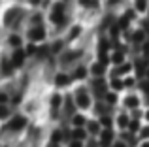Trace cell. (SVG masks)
Wrapping results in <instances>:
<instances>
[{"mask_svg":"<svg viewBox=\"0 0 149 147\" xmlns=\"http://www.w3.org/2000/svg\"><path fill=\"white\" fill-rule=\"evenodd\" d=\"M51 19H53L55 25H62L64 23V13H62V4H57L53 10V13H51Z\"/></svg>","mask_w":149,"mask_h":147,"instance_id":"1","label":"cell"},{"mask_svg":"<svg viewBox=\"0 0 149 147\" xmlns=\"http://www.w3.org/2000/svg\"><path fill=\"white\" fill-rule=\"evenodd\" d=\"M76 102H77V106L79 107H89V96H87V92L83 91V89H79L77 91V94H76Z\"/></svg>","mask_w":149,"mask_h":147,"instance_id":"2","label":"cell"},{"mask_svg":"<svg viewBox=\"0 0 149 147\" xmlns=\"http://www.w3.org/2000/svg\"><path fill=\"white\" fill-rule=\"evenodd\" d=\"M25 125H26V119L25 117H13V119H11V123L8 125V128H11V130H21Z\"/></svg>","mask_w":149,"mask_h":147,"instance_id":"3","label":"cell"},{"mask_svg":"<svg viewBox=\"0 0 149 147\" xmlns=\"http://www.w3.org/2000/svg\"><path fill=\"white\" fill-rule=\"evenodd\" d=\"M29 36H30V40L32 42H36V40H44V28L42 26H32L30 28V32H29Z\"/></svg>","mask_w":149,"mask_h":147,"instance_id":"4","label":"cell"},{"mask_svg":"<svg viewBox=\"0 0 149 147\" xmlns=\"http://www.w3.org/2000/svg\"><path fill=\"white\" fill-rule=\"evenodd\" d=\"M79 55H81L79 51H68V53H64V55L61 57V62L62 64H68V62H72V60H76Z\"/></svg>","mask_w":149,"mask_h":147,"instance_id":"5","label":"cell"},{"mask_svg":"<svg viewBox=\"0 0 149 147\" xmlns=\"http://www.w3.org/2000/svg\"><path fill=\"white\" fill-rule=\"evenodd\" d=\"M93 87L96 89V94H98V96L106 92V83H104V79H100V77H98V79H95V81H93Z\"/></svg>","mask_w":149,"mask_h":147,"instance_id":"6","label":"cell"},{"mask_svg":"<svg viewBox=\"0 0 149 147\" xmlns=\"http://www.w3.org/2000/svg\"><path fill=\"white\" fill-rule=\"evenodd\" d=\"M23 60H25V51L23 49H19V51H15V55H13V66H23Z\"/></svg>","mask_w":149,"mask_h":147,"instance_id":"7","label":"cell"},{"mask_svg":"<svg viewBox=\"0 0 149 147\" xmlns=\"http://www.w3.org/2000/svg\"><path fill=\"white\" fill-rule=\"evenodd\" d=\"M55 83H57L58 87H64V85H68V83H70V77H68V76H64V74H58L57 79H55Z\"/></svg>","mask_w":149,"mask_h":147,"instance_id":"8","label":"cell"},{"mask_svg":"<svg viewBox=\"0 0 149 147\" xmlns=\"http://www.w3.org/2000/svg\"><path fill=\"white\" fill-rule=\"evenodd\" d=\"M111 138H113L111 130H104L102 132V145H109L111 144Z\"/></svg>","mask_w":149,"mask_h":147,"instance_id":"9","label":"cell"},{"mask_svg":"<svg viewBox=\"0 0 149 147\" xmlns=\"http://www.w3.org/2000/svg\"><path fill=\"white\" fill-rule=\"evenodd\" d=\"M15 15H19L17 10H10V11H8V13H6V25H11V23H13Z\"/></svg>","mask_w":149,"mask_h":147,"instance_id":"10","label":"cell"},{"mask_svg":"<svg viewBox=\"0 0 149 147\" xmlns=\"http://www.w3.org/2000/svg\"><path fill=\"white\" fill-rule=\"evenodd\" d=\"M132 15H134V13H132V11H127V13H125V17L121 19V23H119V26H121V28H125V26L128 25V21H130V19H132Z\"/></svg>","mask_w":149,"mask_h":147,"instance_id":"11","label":"cell"},{"mask_svg":"<svg viewBox=\"0 0 149 147\" xmlns=\"http://www.w3.org/2000/svg\"><path fill=\"white\" fill-rule=\"evenodd\" d=\"M125 104H127L128 107H136L138 106V98H136V96H128V98L125 100Z\"/></svg>","mask_w":149,"mask_h":147,"instance_id":"12","label":"cell"},{"mask_svg":"<svg viewBox=\"0 0 149 147\" xmlns=\"http://www.w3.org/2000/svg\"><path fill=\"white\" fill-rule=\"evenodd\" d=\"M0 70H2L4 76H10V74H11V64L6 60V62H2V68H0Z\"/></svg>","mask_w":149,"mask_h":147,"instance_id":"13","label":"cell"},{"mask_svg":"<svg viewBox=\"0 0 149 147\" xmlns=\"http://www.w3.org/2000/svg\"><path fill=\"white\" fill-rule=\"evenodd\" d=\"M147 68V62H143V60H138V64H136V70H138V74L142 76L143 74V70Z\"/></svg>","mask_w":149,"mask_h":147,"instance_id":"14","label":"cell"},{"mask_svg":"<svg viewBox=\"0 0 149 147\" xmlns=\"http://www.w3.org/2000/svg\"><path fill=\"white\" fill-rule=\"evenodd\" d=\"M85 74H87V70H85L83 66H79V68L76 70V74H74V76H76L77 79H83V77H85Z\"/></svg>","mask_w":149,"mask_h":147,"instance_id":"15","label":"cell"},{"mask_svg":"<svg viewBox=\"0 0 149 147\" xmlns=\"http://www.w3.org/2000/svg\"><path fill=\"white\" fill-rule=\"evenodd\" d=\"M111 60H113L115 64H121V62H123V53H121V51H117L115 55L111 57Z\"/></svg>","mask_w":149,"mask_h":147,"instance_id":"16","label":"cell"},{"mask_svg":"<svg viewBox=\"0 0 149 147\" xmlns=\"http://www.w3.org/2000/svg\"><path fill=\"white\" fill-rule=\"evenodd\" d=\"M83 138H85V130H81V128H77L76 130V132H74V140H83Z\"/></svg>","mask_w":149,"mask_h":147,"instance_id":"17","label":"cell"},{"mask_svg":"<svg viewBox=\"0 0 149 147\" xmlns=\"http://www.w3.org/2000/svg\"><path fill=\"white\" fill-rule=\"evenodd\" d=\"M34 53H36V45L29 44V45H26V49H25V55H34Z\"/></svg>","mask_w":149,"mask_h":147,"instance_id":"18","label":"cell"},{"mask_svg":"<svg viewBox=\"0 0 149 147\" xmlns=\"http://www.w3.org/2000/svg\"><path fill=\"white\" fill-rule=\"evenodd\" d=\"M146 0H136V8H138V11H146Z\"/></svg>","mask_w":149,"mask_h":147,"instance_id":"19","label":"cell"},{"mask_svg":"<svg viewBox=\"0 0 149 147\" xmlns=\"http://www.w3.org/2000/svg\"><path fill=\"white\" fill-rule=\"evenodd\" d=\"M83 123H85V119L81 117V115H76V117H74V125L76 126H83Z\"/></svg>","mask_w":149,"mask_h":147,"instance_id":"20","label":"cell"},{"mask_svg":"<svg viewBox=\"0 0 149 147\" xmlns=\"http://www.w3.org/2000/svg\"><path fill=\"white\" fill-rule=\"evenodd\" d=\"M102 72H104V66H102V64H95V66H93V74H96V76H100Z\"/></svg>","mask_w":149,"mask_h":147,"instance_id":"21","label":"cell"},{"mask_svg":"<svg viewBox=\"0 0 149 147\" xmlns=\"http://www.w3.org/2000/svg\"><path fill=\"white\" fill-rule=\"evenodd\" d=\"M79 2L83 4L85 8H93V6H96V2H95V0H79Z\"/></svg>","mask_w":149,"mask_h":147,"instance_id":"22","label":"cell"},{"mask_svg":"<svg viewBox=\"0 0 149 147\" xmlns=\"http://www.w3.org/2000/svg\"><path fill=\"white\" fill-rule=\"evenodd\" d=\"M51 104H53V110H57L58 107V104H61V96H53V100H51Z\"/></svg>","mask_w":149,"mask_h":147,"instance_id":"23","label":"cell"},{"mask_svg":"<svg viewBox=\"0 0 149 147\" xmlns=\"http://www.w3.org/2000/svg\"><path fill=\"white\" fill-rule=\"evenodd\" d=\"M111 87H113V89H121V87H123V81H121V79H117V77H115V79L111 81Z\"/></svg>","mask_w":149,"mask_h":147,"instance_id":"24","label":"cell"},{"mask_svg":"<svg viewBox=\"0 0 149 147\" xmlns=\"http://www.w3.org/2000/svg\"><path fill=\"white\" fill-rule=\"evenodd\" d=\"M10 44H11V45H17V47H19V45H21V40H19V36H11V38H10Z\"/></svg>","mask_w":149,"mask_h":147,"instance_id":"25","label":"cell"},{"mask_svg":"<svg viewBox=\"0 0 149 147\" xmlns=\"http://www.w3.org/2000/svg\"><path fill=\"white\" fill-rule=\"evenodd\" d=\"M119 126H123V128H125V126H128V119L125 117V115H121V117H119Z\"/></svg>","mask_w":149,"mask_h":147,"instance_id":"26","label":"cell"},{"mask_svg":"<svg viewBox=\"0 0 149 147\" xmlns=\"http://www.w3.org/2000/svg\"><path fill=\"white\" fill-rule=\"evenodd\" d=\"M4 117H8V107L0 104V119H4Z\"/></svg>","mask_w":149,"mask_h":147,"instance_id":"27","label":"cell"},{"mask_svg":"<svg viewBox=\"0 0 149 147\" xmlns=\"http://www.w3.org/2000/svg\"><path fill=\"white\" fill-rule=\"evenodd\" d=\"M106 100H108L109 104H113V102H115V100H117V96L113 94V92H109V94H106Z\"/></svg>","mask_w":149,"mask_h":147,"instance_id":"28","label":"cell"},{"mask_svg":"<svg viewBox=\"0 0 149 147\" xmlns=\"http://www.w3.org/2000/svg\"><path fill=\"white\" fill-rule=\"evenodd\" d=\"M128 70H130V66H128V64H123V66H121L115 74H125V72H128Z\"/></svg>","mask_w":149,"mask_h":147,"instance_id":"29","label":"cell"},{"mask_svg":"<svg viewBox=\"0 0 149 147\" xmlns=\"http://www.w3.org/2000/svg\"><path fill=\"white\" fill-rule=\"evenodd\" d=\"M79 32H81V28H79V26H74V28H72V34H70V38H76Z\"/></svg>","mask_w":149,"mask_h":147,"instance_id":"30","label":"cell"},{"mask_svg":"<svg viewBox=\"0 0 149 147\" xmlns=\"http://www.w3.org/2000/svg\"><path fill=\"white\" fill-rule=\"evenodd\" d=\"M89 130H91L93 134H95V132H98V125H96V123H91V125H89Z\"/></svg>","mask_w":149,"mask_h":147,"instance_id":"31","label":"cell"},{"mask_svg":"<svg viewBox=\"0 0 149 147\" xmlns=\"http://www.w3.org/2000/svg\"><path fill=\"white\" fill-rule=\"evenodd\" d=\"M142 38H143V34H142V32H136V34H134V42H140Z\"/></svg>","mask_w":149,"mask_h":147,"instance_id":"32","label":"cell"},{"mask_svg":"<svg viewBox=\"0 0 149 147\" xmlns=\"http://www.w3.org/2000/svg\"><path fill=\"white\" fill-rule=\"evenodd\" d=\"M70 147H81V141L79 140H74L72 144H70Z\"/></svg>","mask_w":149,"mask_h":147,"instance_id":"33","label":"cell"},{"mask_svg":"<svg viewBox=\"0 0 149 147\" xmlns=\"http://www.w3.org/2000/svg\"><path fill=\"white\" fill-rule=\"evenodd\" d=\"M143 55H146V57H149V44H146V45H143Z\"/></svg>","mask_w":149,"mask_h":147,"instance_id":"34","label":"cell"},{"mask_svg":"<svg viewBox=\"0 0 149 147\" xmlns=\"http://www.w3.org/2000/svg\"><path fill=\"white\" fill-rule=\"evenodd\" d=\"M6 100H8V96L4 94V92H0V104H4V102H6Z\"/></svg>","mask_w":149,"mask_h":147,"instance_id":"35","label":"cell"},{"mask_svg":"<svg viewBox=\"0 0 149 147\" xmlns=\"http://www.w3.org/2000/svg\"><path fill=\"white\" fill-rule=\"evenodd\" d=\"M109 123H111V121H109L108 117H104V119H102V125H104V126H109Z\"/></svg>","mask_w":149,"mask_h":147,"instance_id":"36","label":"cell"},{"mask_svg":"<svg viewBox=\"0 0 149 147\" xmlns=\"http://www.w3.org/2000/svg\"><path fill=\"white\" fill-rule=\"evenodd\" d=\"M130 130H138V123H136V121L130 123Z\"/></svg>","mask_w":149,"mask_h":147,"instance_id":"37","label":"cell"},{"mask_svg":"<svg viewBox=\"0 0 149 147\" xmlns=\"http://www.w3.org/2000/svg\"><path fill=\"white\" fill-rule=\"evenodd\" d=\"M142 136H143V138H149V128H143V130H142Z\"/></svg>","mask_w":149,"mask_h":147,"instance_id":"38","label":"cell"},{"mask_svg":"<svg viewBox=\"0 0 149 147\" xmlns=\"http://www.w3.org/2000/svg\"><path fill=\"white\" fill-rule=\"evenodd\" d=\"M61 45H62V44H61V42H57V44H55V45H53V51H58V49H61Z\"/></svg>","mask_w":149,"mask_h":147,"instance_id":"39","label":"cell"},{"mask_svg":"<svg viewBox=\"0 0 149 147\" xmlns=\"http://www.w3.org/2000/svg\"><path fill=\"white\" fill-rule=\"evenodd\" d=\"M143 91H146L147 94H149V81H147V83H143Z\"/></svg>","mask_w":149,"mask_h":147,"instance_id":"40","label":"cell"},{"mask_svg":"<svg viewBox=\"0 0 149 147\" xmlns=\"http://www.w3.org/2000/svg\"><path fill=\"white\" fill-rule=\"evenodd\" d=\"M47 147H58V145H57V144H55V141H51V144H49Z\"/></svg>","mask_w":149,"mask_h":147,"instance_id":"41","label":"cell"},{"mask_svg":"<svg viewBox=\"0 0 149 147\" xmlns=\"http://www.w3.org/2000/svg\"><path fill=\"white\" fill-rule=\"evenodd\" d=\"M30 4H40V0H30Z\"/></svg>","mask_w":149,"mask_h":147,"instance_id":"42","label":"cell"},{"mask_svg":"<svg viewBox=\"0 0 149 147\" xmlns=\"http://www.w3.org/2000/svg\"><path fill=\"white\" fill-rule=\"evenodd\" d=\"M143 26H146V28L149 30V21H147V23H143Z\"/></svg>","mask_w":149,"mask_h":147,"instance_id":"43","label":"cell"},{"mask_svg":"<svg viewBox=\"0 0 149 147\" xmlns=\"http://www.w3.org/2000/svg\"><path fill=\"white\" fill-rule=\"evenodd\" d=\"M115 147H125V144H115Z\"/></svg>","mask_w":149,"mask_h":147,"instance_id":"44","label":"cell"},{"mask_svg":"<svg viewBox=\"0 0 149 147\" xmlns=\"http://www.w3.org/2000/svg\"><path fill=\"white\" fill-rule=\"evenodd\" d=\"M142 147H149V141H147V144H143V145H142Z\"/></svg>","mask_w":149,"mask_h":147,"instance_id":"45","label":"cell"},{"mask_svg":"<svg viewBox=\"0 0 149 147\" xmlns=\"http://www.w3.org/2000/svg\"><path fill=\"white\" fill-rule=\"evenodd\" d=\"M109 2H111V4H115V2H117V0H109Z\"/></svg>","mask_w":149,"mask_h":147,"instance_id":"46","label":"cell"},{"mask_svg":"<svg viewBox=\"0 0 149 147\" xmlns=\"http://www.w3.org/2000/svg\"><path fill=\"white\" fill-rule=\"evenodd\" d=\"M147 119H149V111H147Z\"/></svg>","mask_w":149,"mask_h":147,"instance_id":"47","label":"cell"},{"mask_svg":"<svg viewBox=\"0 0 149 147\" xmlns=\"http://www.w3.org/2000/svg\"><path fill=\"white\" fill-rule=\"evenodd\" d=\"M147 98H149V94H147Z\"/></svg>","mask_w":149,"mask_h":147,"instance_id":"48","label":"cell"},{"mask_svg":"<svg viewBox=\"0 0 149 147\" xmlns=\"http://www.w3.org/2000/svg\"><path fill=\"white\" fill-rule=\"evenodd\" d=\"M147 74H149V72H147Z\"/></svg>","mask_w":149,"mask_h":147,"instance_id":"49","label":"cell"}]
</instances>
